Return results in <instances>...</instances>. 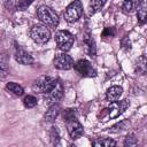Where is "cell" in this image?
<instances>
[{
    "label": "cell",
    "instance_id": "6da1fadb",
    "mask_svg": "<svg viewBox=\"0 0 147 147\" xmlns=\"http://www.w3.org/2000/svg\"><path fill=\"white\" fill-rule=\"evenodd\" d=\"M37 15L39 17V20L47 26L49 28H56L59 25V16L52 9L49 8L48 6H40L37 10Z\"/></svg>",
    "mask_w": 147,
    "mask_h": 147
},
{
    "label": "cell",
    "instance_id": "7a4b0ae2",
    "mask_svg": "<svg viewBox=\"0 0 147 147\" xmlns=\"http://www.w3.org/2000/svg\"><path fill=\"white\" fill-rule=\"evenodd\" d=\"M30 37L31 39L37 44H46L51 38V31L47 28V25L42 24H36L30 30Z\"/></svg>",
    "mask_w": 147,
    "mask_h": 147
},
{
    "label": "cell",
    "instance_id": "3957f363",
    "mask_svg": "<svg viewBox=\"0 0 147 147\" xmlns=\"http://www.w3.org/2000/svg\"><path fill=\"white\" fill-rule=\"evenodd\" d=\"M55 41L57 47L63 51V52H68L71 49L74 41H75V37L67 30H60L55 33Z\"/></svg>",
    "mask_w": 147,
    "mask_h": 147
},
{
    "label": "cell",
    "instance_id": "277c9868",
    "mask_svg": "<svg viewBox=\"0 0 147 147\" xmlns=\"http://www.w3.org/2000/svg\"><path fill=\"white\" fill-rule=\"evenodd\" d=\"M83 14V3L80 0L72 1L64 11V20L69 23L77 22Z\"/></svg>",
    "mask_w": 147,
    "mask_h": 147
},
{
    "label": "cell",
    "instance_id": "5b68a950",
    "mask_svg": "<svg viewBox=\"0 0 147 147\" xmlns=\"http://www.w3.org/2000/svg\"><path fill=\"white\" fill-rule=\"evenodd\" d=\"M56 80L49 76H41L38 79L34 80L32 88L34 91H37L38 93H46L48 94L51 92V90L54 87Z\"/></svg>",
    "mask_w": 147,
    "mask_h": 147
},
{
    "label": "cell",
    "instance_id": "8992f818",
    "mask_svg": "<svg viewBox=\"0 0 147 147\" xmlns=\"http://www.w3.org/2000/svg\"><path fill=\"white\" fill-rule=\"evenodd\" d=\"M75 70L82 76V77H95L96 70L92 67L91 62L87 60H79L74 64Z\"/></svg>",
    "mask_w": 147,
    "mask_h": 147
},
{
    "label": "cell",
    "instance_id": "52a82bcc",
    "mask_svg": "<svg viewBox=\"0 0 147 147\" xmlns=\"http://www.w3.org/2000/svg\"><path fill=\"white\" fill-rule=\"evenodd\" d=\"M74 60L70 55L65 54V53H61V54H57L55 57H54V67L56 69H60V70H69L74 67Z\"/></svg>",
    "mask_w": 147,
    "mask_h": 147
},
{
    "label": "cell",
    "instance_id": "ba28073f",
    "mask_svg": "<svg viewBox=\"0 0 147 147\" xmlns=\"http://www.w3.org/2000/svg\"><path fill=\"white\" fill-rule=\"evenodd\" d=\"M130 102L127 100H122L119 102L115 101V102H111V106L106 109L108 111V115H107V118H115V117H118L127 107H129Z\"/></svg>",
    "mask_w": 147,
    "mask_h": 147
},
{
    "label": "cell",
    "instance_id": "9c48e42d",
    "mask_svg": "<svg viewBox=\"0 0 147 147\" xmlns=\"http://www.w3.org/2000/svg\"><path fill=\"white\" fill-rule=\"evenodd\" d=\"M67 129H68V132H69V136L72 138V139H78L83 136L84 133V129H83V125L76 119V118H72L70 121L67 122Z\"/></svg>",
    "mask_w": 147,
    "mask_h": 147
},
{
    "label": "cell",
    "instance_id": "30bf717a",
    "mask_svg": "<svg viewBox=\"0 0 147 147\" xmlns=\"http://www.w3.org/2000/svg\"><path fill=\"white\" fill-rule=\"evenodd\" d=\"M15 60L20 63V64H23V65H29V64H32L33 63V59L32 56L26 52L24 51L23 48H21L20 46L16 47V51H15Z\"/></svg>",
    "mask_w": 147,
    "mask_h": 147
},
{
    "label": "cell",
    "instance_id": "8fae6325",
    "mask_svg": "<svg viewBox=\"0 0 147 147\" xmlns=\"http://www.w3.org/2000/svg\"><path fill=\"white\" fill-rule=\"evenodd\" d=\"M63 92H64L63 85H62L59 80H56L54 87H53V88L51 90V92L48 93V98H49V100H51L53 103H56V102H57L59 100H61V98L63 96Z\"/></svg>",
    "mask_w": 147,
    "mask_h": 147
},
{
    "label": "cell",
    "instance_id": "7c38bea8",
    "mask_svg": "<svg viewBox=\"0 0 147 147\" xmlns=\"http://www.w3.org/2000/svg\"><path fill=\"white\" fill-rule=\"evenodd\" d=\"M122 94H123V88L121 86L115 85V86H111V87H109L107 90V92H106V99L109 102H115V101H117L122 96Z\"/></svg>",
    "mask_w": 147,
    "mask_h": 147
},
{
    "label": "cell",
    "instance_id": "4fadbf2b",
    "mask_svg": "<svg viewBox=\"0 0 147 147\" xmlns=\"http://www.w3.org/2000/svg\"><path fill=\"white\" fill-rule=\"evenodd\" d=\"M84 45H85V51L86 53L90 55V56H95V53H96V48H95V42H94V39L90 36V34H86L84 37Z\"/></svg>",
    "mask_w": 147,
    "mask_h": 147
},
{
    "label": "cell",
    "instance_id": "5bb4252c",
    "mask_svg": "<svg viewBox=\"0 0 147 147\" xmlns=\"http://www.w3.org/2000/svg\"><path fill=\"white\" fill-rule=\"evenodd\" d=\"M59 114H60V106L57 103H53L45 113V119L47 122H54L55 118L59 116Z\"/></svg>",
    "mask_w": 147,
    "mask_h": 147
},
{
    "label": "cell",
    "instance_id": "9a60e30c",
    "mask_svg": "<svg viewBox=\"0 0 147 147\" xmlns=\"http://www.w3.org/2000/svg\"><path fill=\"white\" fill-rule=\"evenodd\" d=\"M134 70L137 74L140 75H145L147 74V57L141 55L140 57L137 59L136 64H134Z\"/></svg>",
    "mask_w": 147,
    "mask_h": 147
},
{
    "label": "cell",
    "instance_id": "2e32d148",
    "mask_svg": "<svg viewBox=\"0 0 147 147\" xmlns=\"http://www.w3.org/2000/svg\"><path fill=\"white\" fill-rule=\"evenodd\" d=\"M139 7V0H124L122 5V9L126 14L133 13L137 8Z\"/></svg>",
    "mask_w": 147,
    "mask_h": 147
},
{
    "label": "cell",
    "instance_id": "e0dca14e",
    "mask_svg": "<svg viewBox=\"0 0 147 147\" xmlns=\"http://www.w3.org/2000/svg\"><path fill=\"white\" fill-rule=\"evenodd\" d=\"M107 0H91L90 1V15H93L101 10Z\"/></svg>",
    "mask_w": 147,
    "mask_h": 147
},
{
    "label": "cell",
    "instance_id": "ac0fdd59",
    "mask_svg": "<svg viewBox=\"0 0 147 147\" xmlns=\"http://www.w3.org/2000/svg\"><path fill=\"white\" fill-rule=\"evenodd\" d=\"M6 87H7V90H8L9 92H11L13 94H15V95H17V96H21V95L24 94V90H23V87H22L21 85H18L17 83L9 82V83L6 85Z\"/></svg>",
    "mask_w": 147,
    "mask_h": 147
},
{
    "label": "cell",
    "instance_id": "d6986e66",
    "mask_svg": "<svg viewBox=\"0 0 147 147\" xmlns=\"http://www.w3.org/2000/svg\"><path fill=\"white\" fill-rule=\"evenodd\" d=\"M92 145L93 146H96V147H110V146H115L116 145V141L110 139V138H102V139H96L94 141H92Z\"/></svg>",
    "mask_w": 147,
    "mask_h": 147
},
{
    "label": "cell",
    "instance_id": "ffe728a7",
    "mask_svg": "<svg viewBox=\"0 0 147 147\" xmlns=\"http://www.w3.org/2000/svg\"><path fill=\"white\" fill-rule=\"evenodd\" d=\"M49 137H51V141L53 145H59L60 144V131L56 126H52L51 131H49Z\"/></svg>",
    "mask_w": 147,
    "mask_h": 147
},
{
    "label": "cell",
    "instance_id": "44dd1931",
    "mask_svg": "<svg viewBox=\"0 0 147 147\" xmlns=\"http://www.w3.org/2000/svg\"><path fill=\"white\" fill-rule=\"evenodd\" d=\"M23 105H24L26 108H33V107H36V105H37V99H36L33 95H26V96H24V99H23Z\"/></svg>",
    "mask_w": 147,
    "mask_h": 147
},
{
    "label": "cell",
    "instance_id": "7402d4cb",
    "mask_svg": "<svg viewBox=\"0 0 147 147\" xmlns=\"http://www.w3.org/2000/svg\"><path fill=\"white\" fill-rule=\"evenodd\" d=\"M137 18H138V23L140 25L147 23V10L146 9H138L137 11Z\"/></svg>",
    "mask_w": 147,
    "mask_h": 147
},
{
    "label": "cell",
    "instance_id": "603a6c76",
    "mask_svg": "<svg viewBox=\"0 0 147 147\" xmlns=\"http://www.w3.org/2000/svg\"><path fill=\"white\" fill-rule=\"evenodd\" d=\"M137 142H138V140L133 133L127 134L124 139V146H134V145H137Z\"/></svg>",
    "mask_w": 147,
    "mask_h": 147
},
{
    "label": "cell",
    "instance_id": "cb8c5ba5",
    "mask_svg": "<svg viewBox=\"0 0 147 147\" xmlns=\"http://www.w3.org/2000/svg\"><path fill=\"white\" fill-rule=\"evenodd\" d=\"M72 118H76V111H75V109H65L63 111V119L65 122H68V121H70Z\"/></svg>",
    "mask_w": 147,
    "mask_h": 147
},
{
    "label": "cell",
    "instance_id": "d4e9b609",
    "mask_svg": "<svg viewBox=\"0 0 147 147\" xmlns=\"http://www.w3.org/2000/svg\"><path fill=\"white\" fill-rule=\"evenodd\" d=\"M126 125H127V122H126V121H122V122L115 124L114 126H111V129H109V131H110V132H119V131L124 130Z\"/></svg>",
    "mask_w": 147,
    "mask_h": 147
},
{
    "label": "cell",
    "instance_id": "484cf974",
    "mask_svg": "<svg viewBox=\"0 0 147 147\" xmlns=\"http://www.w3.org/2000/svg\"><path fill=\"white\" fill-rule=\"evenodd\" d=\"M33 0H20L17 2V9L18 10H25L31 3H32Z\"/></svg>",
    "mask_w": 147,
    "mask_h": 147
},
{
    "label": "cell",
    "instance_id": "4316f807",
    "mask_svg": "<svg viewBox=\"0 0 147 147\" xmlns=\"http://www.w3.org/2000/svg\"><path fill=\"white\" fill-rule=\"evenodd\" d=\"M121 47H122L124 51H130V49H131V41H130L129 37H124V38L121 40Z\"/></svg>",
    "mask_w": 147,
    "mask_h": 147
},
{
    "label": "cell",
    "instance_id": "83f0119b",
    "mask_svg": "<svg viewBox=\"0 0 147 147\" xmlns=\"http://www.w3.org/2000/svg\"><path fill=\"white\" fill-rule=\"evenodd\" d=\"M7 75V65L5 62V59L1 60V78H5V76Z\"/></svg>",
    "mask_w": 147,
    "mask_h": 147
},
{
    "label": "cell",
    "instance_id": "f1b7e54d",
    "mask_svg": "<svg viewBox=\"0 0 147 147\" xmlns=\"http://www.w3.org/2000/svg\"><path fill=\"white\" fill-rule=\"evenodd\" d=\"M139 8L146 9L147 8V0H139Z\"/></svg>",
    "mask_w": 147,
    "mask_h": 147
},
{
    "label": "cell",
    "instance_id": "f546056e",
    "mask_svg": "<svg viewBox=\"0 0 147 147\" xmlns=\"http://www.w3.org/2000/svg\"><path fill=\"white\" fill-rule=\"evenodd\" d=\"M10 1H11V0H5V2H6V3H8V2H10Z\"/></svg>",
    "mask_w": 147,
    "mask_h": 147
}]
</instances>
